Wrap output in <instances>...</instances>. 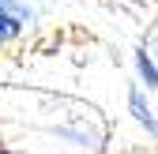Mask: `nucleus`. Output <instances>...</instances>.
Instances as JSON below:
<instances>
[{
    "label": "nucleus",
    "mask_w": 158,
    "mask_h": 154,
    "mask_svg": "<svg viewBox=\"0 0 158 154\" xmlns=\"http://www.w3.org/2000/svg\"><path fill=\"white\" fill-rule=\"evenodd\" d=\"M128 109H132V117L139 120L151 136H158V120L151 117V109H147V102H143V90H132V94H128Z\"/></svg>",
    "instance_id": "f257e3e1"
},
{
    "label": "nucleus",
    "mask_w": 158,
    "mask_h": 154,
    "mask_svg": "<svg viewBox=\"0 0 158 154\" xmlns=\"http://www.w3.org/2000/svg\"><path fill=\"white\" fill-rule=\"evenodd\" d=\"M135 68H139V75H143L147 87H158V64H154V56L147 49H135Z\"/></svg>",
    "instance_id": "f03ea898"
},
{
    "label": "nucleus",
    "mask_w": 158,
    "mask_h": 154,
    "mask_svg": "<svg viewBox=\"0 0 158 154\" xmlns=\"http://www.w3.org/2000/svg\"><path fill=\"white\" fill-rule=\"evenodd\" d=\"M19 30H23V15H15L8 8H0V42H11V38H19Z\"/></svg>",
    "instance_id": "7ed1b4c3"
},
{
    "label": "nucleus",
    "mask_w": 158,
    "mask_h": 154,
    "mask_svg": "<svg viewBox=\"0 0 158 154\" xmlns=\"http://www.w3.org/2000/svg\"><path fill=\"white\" fill-rule=\"evenodd\" d=\"M0 8H8V11H15V15H23V19H27V8H23V4H15V0H0Z\"/></svg>",
    "instance_id": "20e7f679"
},
{
    "label": "nucleus",
    "mask_w": 158,
    "mask_h": 154,
    "mask_svg": "<svg viewBox=\"0 0 158 154\" xmlns=\"http://www.w3.org/2000/svg\"><path fill=\"white\" fill-rule=\"evenodd\" d=\"M0 154H11V150H8V147H4V143H0Z\"/></svg>",
    "instance_id": "39448f33"
},
{
    "label": "nucleus",
    "mask_w": 158,
    "mask_h": 154,
    "mask_svg": "<svg viewBox=\"0 0 158 154\" xmlns=\"http://www.w3.org/2000/svg\"><path fill=\"white\" fill-rule=\"evenodd\" d=\"M154 64H158V42H154Z\"/></svg>",
    "instance_id": "423d86ee"
}]
</instances>
